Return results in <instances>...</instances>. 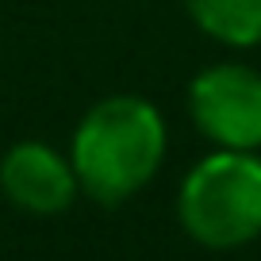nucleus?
I'll return each mask as SVG.
<instances>
[{"label":"nucleus","mask_w":261,"mask_h":261,"mask_svg":"<svg viewBox=\"0 0 261 261\" xmlns=\"http://www.w3.org/2000/svg\"><path fill=\"white\" fill-rule=\"evenodd\" d=\"M165 158V123L139 96H108L81 119L73 135L77 188L96 204H123L158 173Z\"/></svg>","instance_id":"nucleus-1"},{"label":"nucleus","mask_w":261,"mask_h":261,"mask_svg":"<svg viewBox=\"0 0 261 261\" xmlns=\"http://www.w3.org/2000/svg\"><path fill=\"white\" fill-rule=\"evenodd\" d=\"M177 212L200 246L234 250L261 234V158L253 150H219L180 185Z\"/></svg>","instance_id":"nucleus-2"},{"label":"nucleus","mask_w":261,"mask_h":261,"mask_svg":"<svg viewBox=\"0 0 261 261\" xmlns=\"http://www.w3.org/2000/svg\"><path fill=\"white\" fill-rule=\"evenodd\" d=\"M196 127L219 150H257L261 146V73L250 65L223 62L212 65L188 89Z\"/></svg>","instance_id":"nucleus-3"},{"label":"nucleus","mask_w":261,"mask_h":261,"mask_svg":"<svg viewBox=\"0 0 261 261\" xmlns=\"http://www.w3.org/2000/svg\"><path fill=\"white\" fill-rule=\"evenodd\" d=\"M0 188L23 212L58 215L73 204L77 173L62 154H54L42 142H19L0 162Z\"/></svg>","instance_id":"nucleus-4"},{"label":"nucleus","mask_w":261,"mask_h":261,"mask_svg":"<svg viewBox=\"0 0 261 261\" xmlns=\"http://www.w3.org/2000/svg\"><path fill=\"white\" fill-rule=\"evenodd\" d=\"M196 27L227 46L261 42V0H185Z\"/></svg>","instance_id":"nucleus-5"}]
</instances>
